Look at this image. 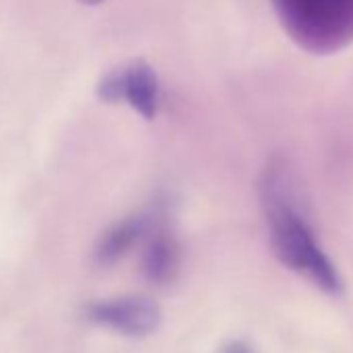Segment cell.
I'll return each instance as SVG.
<instances>
[{
	"mask_svg": "<svg viewBox=\"0 0 353 353\" xmlns=\"http://www.w3.org/2000/svg\"><path fill=\"white\" fill-rule=\"evenodd\" d=\"M258 192L276 260L293 272L305 274L324 293L339 295L343 279L314 237L299 179L283 156L268 160L260 174Z\"/></svg>",
	"mask_w": 353,
	"mask_h": 353,
	"instance_id": "1",
	"label": "cell"
},
{
	"mask_svg": "<svg viewBox=\"0 0 353 353\" xmlns=\"http://www.w3.org/2000/svg\"><path fill=\"white\" fill-rule=\"evenodd\" d=\"M88 322L110 328L125 336L152 334L160 324V307L143 295H121L110 299L90 301L83 307Z\"/></svg>",
	"mask_w": 353,
	"mask_h": 353,
	"instance_id": "2",
	"label": "cell"
},
{
	"mask_svg": "<svg viewBox=\"0 0 353 353\" xmlns=\"http://www.w3.org/2000/svg\"><path fill=\"white\" fill-rule=\"evenodd\" d=\"M123 102L137 114L152 121L158 112L160 83L154 67L143 59H133L123 65Z\"/></svg>",
	"mask_w": 353,
	"mask_h": 353,
	"instance_id": "3",
	"label": "cell"
},
{
	"mask_svg": "<svg viewBox=\"0 0 353 353\" xmlns=\"http://www.w3.org/2000/svg\"><path fill=\"white\" fill-rule=\"evenodd\" d=\"M148 229V214H131L127 219L117 221L98 237L94 245V262L102 268L117 264L131 252L133 245H137V241H141Z\"/></svg>",
	"mask_w": 353,
	"mask_h": 353,
	"instance_id": "4",
	"label": "cell"
},
{
	"mask_svg": "<svg viewBox=\"0 0 353 353\" xmlns=\"http://www.w3.org/2000/svg\"><path fill=\"white\" fill-rule=\"evenodd\" d=\"M179 262L181 250L176 239L162 227L152 231L141 254L143 276L154 285H166L179 272Z\"/></svg>",
	"mask_w": 353,
	"mask_h": 353,
	"instance_id": "5",
	"label": "cell"
},
{
	"mask_svg": "<svg viewBox=\"0 0 353 353\" xmlns=\"http://www.w3.org/2000/svg\"><path fill=\"white\" fill-rule=\"evenodd\" d=\"M274 3L279 7L283 23L285 21L291 23L293 19H297L301 15V11H305V13L324 11V13H339L341 28L351 30V26H349V21H347V17L343 13L351 11V15H353V0H274Z\"/></svg>",
	"mask_w": 353,
	"mask_h": 353,
	"instance_id": "6",
	"label": "cell"
},
{
	"mask_svg": "<svg viewBox=\"0 0 353 353\" xmlns=\"http://www.w3.org/2000/svg\"><path fill=\"white\" fill-rule=\"evenodd\" d=\"M98 98L106 104L123 102V67L108 71L98 83Z\"/></svg>",
	"mask_w": 353,
	"mask_h": 353,
	"instance_id": "7",
	"label": "cell"
},
{
	"mask_svg": "<svg viewBox=\"0 0 353 353\" xmlns=\"http://www.w3.org/2000/svg\"><path fill=\"white\" fill-rule=\"evenodd\" d=\"M221 353H252V347H250L245 341L235 339V341H229V343L221 349Z\"/></svg>",
	"mask_w": 353,
	"mask_h": 353,
	"instance_id": "8",
	"label": "cell"
},
{
	"mask_svg": "<svg viewBox=\"0 0 353 353\" xmlns=\"http://www.w3.org/2000/svg\"><path fill=\"white\" fill-rule=\"evenodd\" d=\"M79 3L85 5V7H98V5L106 3V0H79Z\"/></svg>",
	"mask_w": 353,
	"mask_h": 353,
	"instance_id": "9",
	"label": "cell"
}]
</instances>
